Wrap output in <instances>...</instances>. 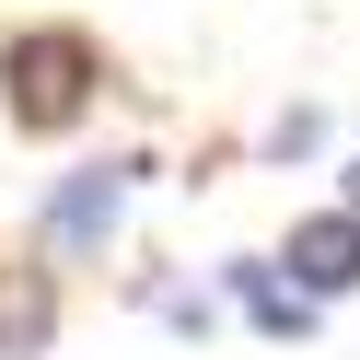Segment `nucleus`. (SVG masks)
<instances>
[{
  "label": "nucleus",
  "instance_id": "1",
  "mask_svg": "<svg viewBox=\"0 0 360 360\" xmlns=\"http://www.w3.org/2000/svg\"><path fill=\"white\" fill-rule=\"evenodd\" d=\"M0 82H12V117L24 128H70L82 105H94V47H82L70 24H35L0 47Z\"/></svg>",
  "mask_w": 360,
  "mask_h": 360
},
{
  "label": "nucleus",
  "instance_id": "2",
  "mask_svg": "<svg viewBox=\"0 0 360 360\" xmlns=\"http://www.w3.org/2000/svg\"><path fill=\"white\" fill-rule=\"evenodd\" d=\"M128 221V163H94L47 198V256H105V233Z\"/></svg>",
  "mask_w": 360,
  "mask_h": 360
},
{
  "label": "nucleus",
  "instance_id": "3",
  "mask_svg": "<svg viewBox=\"0 0 360 360\" xmlns=\"http://www.w3.org/2000/svg\"><path fill=\"white\" fill-rule=\"evenodd\" d=\"M290 267H302V302H314V290H360V221L349 210L302 221V233H290Z\"/></svg>",
  "mask_w": 360,
  "mask_h": 360
},
{
  "label": "nucleus",
  "instance_id": "4",
  "mask_svg": "<svg viewBox=\"0 0 360 360\" xmlns=\"http://www.w3.org/2000/svg\"><path fill=\"white\" fill-rule=\"evenodd\" d=\"M233 290L256 302V326H267V337H302V326H314V302H302V290H279L267 267H233Z\"/></svg>",
  "mask_w": 360,
  "mask_h": 360
},
{
  "label": "nucleus",
  "instance_id": "5",
  "mask_svg": "<svg viewBox=\"0 0 360 360\" xmlns=\"http://www.w3.org/2000/svg\"><path fill=\"white\" fill-rule=\"evenodd\" d=\"M24 349H47V290H0V360H24Z\"/></svg>",
  "mask_w": 360,
  "mask_h": 360
},
{
  "label": "nucleus",
  "instance_id": "6",
  "mask_svg": "<svg viewBox=\"0 0 360 360\" xmlns=\"http://www.w3.org/2000/svg\"><path fill=\"white\" fill-rule=\"evenodd\" d=\"M349 221H360V163H349Z\"/></svg>",
  "mask_w": 360,
  "mask_h": 360
}]
</instances>
